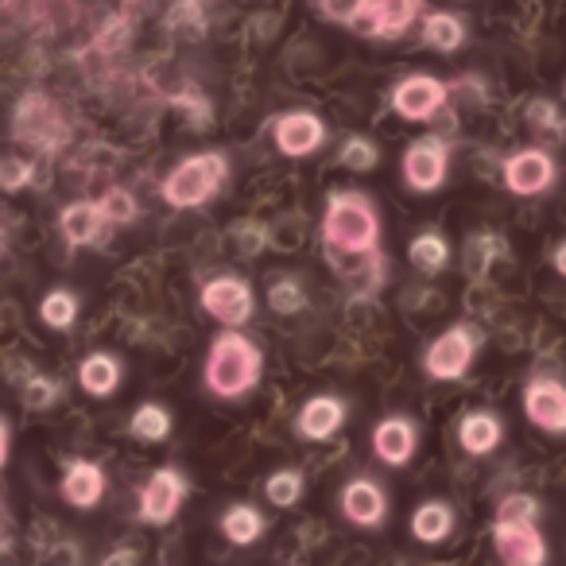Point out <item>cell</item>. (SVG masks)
<instances>
[{
  "label": "cell",
  "instance_id": "6",
  "mask_svg": "<svg viewBox=\"0 0 566 566\" xmlns=\"http://www.w3.org/2000/svg\"><path fill=\"white\" fill-rule=\"evenodd\" d=\"M419 12H423V0H357L349 28L365 40H400Z\"/></svg>",
  "mask_w": 566,
  "mask_h": 566
},
{
  "label": "cell",
  "instance_id": "32",
  "mask_svg": "<svg viewBox=\"0 0 566 566\" xmlns=\"http://www.w3.org/2000/svg\"><path fill=\"white\" fill-rule=\"evenodd\" d=\"M97 206H102V218L113 221V226H128V221H136V213H140L136 198L128 195V190H120V187H113Z\"/></svg>",
  "mask_w": 566,
  "mask_h": 566
},
{
  "label": "cell",
  "instance_id": "37",
  "mask_svg": "<svg viewBox=\"0 0 566 566\" xmlns=\"http://www.w3.org/2000/svg\"><path fill=\"white\" fill-rule=\"evenodd\" d=\"M318 9H323L331 20L349 24V20H354V12H357V0H318Z\"/></svg>",
  "mask_w": 566,
  "mask_h": 566
},
{
  "label": "cell",
  "instance_id": "1",
  "mask_svg": "<svg viewBox=\"0 0 566 566\" xmlns=\"http://www.w3.org/2000/svg\"><path fill=\"white\" fill-rule=\"evenodd\" d=\"M323 241L346 256L380 252V218L373 198L361 190H334L323 213Z\"/></svg>",
  "mask_w": 566,
  "mask_h": 566
},
{
  "label": "cell",
  "instance_id": "21",
  "mask_svg": "<svg viewBox=\"0 0 566 566\" xmlns=\"http://www.w3.org/2000/svg\"><path fill=\"white\" fill-rule=\"evenodd\" d=\"M63 226V237L71 244H90L97 241V233L105 229V218H102V206L97 202H71L59 218Z\"/></svg>",
  "mask_w": 566,
  "mask_h": 566
},
{
  "label": "cell",
  "instance_id": "29",
  "mask_svg": "<svg viewBox=\"0 0 566 566\" xmlns=\"http://www.w3.org/2000/svg\"><path fill=\"white\" fill-rule=\"evenodd\" d=\"M338 164L346 167V171H354V175H365V171H373V167L380 164V151H377V144H373L369 136H349V140L342 144V151H338Z\"/></svg>",
  "mask_w": 566,
  "mask_h": 566
},
{
  "label": "cell",
  "instance_id": "15",
  "mask_svg": "<svg viewBox=\"0 0 566 566\" xmlns=\"http://www.w3.org/2000/svg\"><path fill=\"white\" fill-rule=\"evenodd\" d=\"M416 450H419V427L408 416H385L373 427V454H377V462L403 470L416 458Z\"/></svg>",
  "mask_w": 566,
  "mask_h": 566
},
{
  "label": "cell",
  "instance_id": "17",
  "mask_svg": "<svg viewBox=\"0 0 566 566\" xmlns=\"http://www.w3.org/2000/svg\"><path fill=\"white\" fill-rule=\"evenodd\" d=\"M504 442V423L496 411H465L462 423H458V447L470 458H489L496 454V447Z\"/></svg>",
  "mask_w": 566,
  "mask_h": 566
},
{
  "label": "cell",
  "instance_id": "16",
  "mask_svg": "<svg viewBox=\"0 0 566 566\" xmlns=\"http://www.w3.org/2000/svg\"><path fill=\"white\" fill-rule=\"evenodd\" d=\"M346 419H349V403L342 400V396H331V392L311 396L300 408V416H295V431L307 442H326L346 427Z\"/></svg>",
  "mask_w": 566,
  "mask_h": 566
},
{
  "label": "cell",
  "instance_id": "35",
  "mask_svg": "<svg viewBox=\"0 0 566 566\" xmlns=\"http://www.w3.org/2000/svg\"><path fill=\"white\" fill-rule=\"evenodd\" d=\"M527 125L539 128V133H563V117H558V109L547 102V97H539V102L527 105Z\"/></svg>",
  "mask_w": 566,
  "mask_h": 566
},
{
  "label": "cell",
  "instance_id": "18",
  "mask_svg": "<svg viewBox=\"0 0 566 566\" xmlns=\"http://www.w3.org/2000/svg\"><path fill=\"white\" fill-rule=\"evenodd\" d=\"M408 527H411V539L434 547V543H447L450 535H454L458 512H454V504H450V501H442V496H431V501L416 504Z\"/></svg>",
  "mask_w": 566,
  "mask_h": 566
},
{
  "label": "cell",
  "instance_id": "27",
  "mask_svg": "<svg viewBox=\"0 0 566 566\" xmlns=\"http://www.w3.org/2000/svg\"><path fill=\"white\" fill-rule=\"evenodd\" d=\"M128 431L140 442H164L171 434V411L159 408V403H140L128 419Z\"/></svg>",
  "mask_w": 566,
  "mask_h": 566
},
{
  "label": "cell",
  "instance_id": "20",
  "mask_svg": "<svg viewBox=\"0 0 566 566\" xmlns=\"http://www.w3.org/2000/svg\"><path fill=\"white\" fill-rule=\"evenodd\" d=\"M105 496V470L97 462H71L63 478V501L74 509H94Z\"/></svg>",
  "mask_w": 566,
  "mask_h": 566
},
{
  "label": "cell",
  "instance_id": "10",
  "mask_svg": "<svg viewBox=\"0 0 566 566\" xmlns=\"http://www.w3.org/2000/svg\"><path fill=\"white\" fill-rule=\"evenodd\" d=\"M187 493H190V485H187V478H182V470H175V465H159V470L151 473L140 489V520L151 527L171 524V520L179 516Z\"/></svg>",
  "mask_w": 566,
  "mask_h": 566
},
{
  "label": "cell",
  "instance_id": "12",
  "mask_svg": "<svg viewBox=\"0 0 566 566\" xmlns=\"http://www.w3.org/2000/svg\"><path fill=\"white\" fill-rule=\"evenodd\" d=\"M450 90L434 74H408L392 86V113L403 120H431L447 105Z\"/></svg>",
  "mask_w": 566,
  "mask_h": 566
},
{
  "label": "cell",
  "instance_id": "8",
  "mask_svg": "<svg viewBox=\"0 0 566 566\" xmlns=\"http://www.w3.org/2000/svg\"><path fill=\"white\" fill-rule=\"evenodd\" d=\"M338 509H342V516H346V524L361 527V532H377V527L388 524L392 504H388V493L377 478L357 473V478H349L346 485H342Z\"/></svg>",
  "mask_w": 566,
  "mask_h": 566
},
{
  "label": "cell",
  "instance_id": "13",
  "mask_svg": "<svg viewBox=\"0 0 566 566\" xmlns=\"http://www.w3.org/2000/svg\"><path fill=\"white\" fill-rule=\"evenodd\" d=\"M272 140L287 159H307L326 144V125H323V117L311 109L280 113L272 125Z\"/></svg>",
  "mask_w": 566,
  "mask_h": 566
},
{
  "label": "cell",
  "instance_id": "28",
  "mask_svg": "<svg viewBox=\"0 0 566 566\" xmlns=\"http://www.w3.org/2000/svg\"><path fill=\"white\" fill-rule=\"evenodd\" d=\"M268 307H272L275 315H300V311L307 307L303 283L295 280V275H275V280L268 283Z\"/></svg>",
  "mask_w": 566,
  "mask_h": 566
},
{
  "label": "cell",
  "instance_id": "40",
  "mask_svg": "<svg viewBox=\"0 0 566 566\" xmlns=\"http://www.w3.org/2000/svg\"><path fill=\"white\" fill-rule=\"evenodd\" d=\"M4 458H9V427L0 423V465H4Z\"/></svg>",
  "mask_w": 566,
  "mask_h": 566
},
{
  "label": "cell",
  "instance_id": "5",
  "mask_svg": "<svg viewBox=\"0 0 566 566\" xmlns=\"http://www.w3.org/2000/svg\"><path fill=\"white\" fill-rule=\"evenodd\" d=\"M202 307L226 331H241L256 315V292L244 275H213V280L202 283Z\"/></svg>",
  "mask_w": 566,
  "mask_h": 566
},
{
  "label": "cell",
  "instance_id": "26",
  "mask_svg": "<svg viewBox=\"0 0 566 566\" xmlns=\"http://www.w3.org/2000/svg\"><path fill=\"white\" fill-rule=\"evenodd\" d=\"M303 493H307V478H303V470L283 465V470L268 473L264 496H268V504H272V509H295V504L303 501Z\"/></svg>",
  "mask_w": 566,
  "mask_h": 566
},
{
  "label": "cell",
  "instance_id": "36",
  "mask_svg": "<svg viewBox=\"0 0 566 566\" xmlns=\"http://www.w3.org/2000/svg\"><path fill=\"white\" fill-rule=\"evenodd\" d=\"M264 226H256V221H244V226H237V241H241V252L244 256H256L260 249H264Z\"/></svg>",
  "mask_w": 566,
  "mask_h": 566
},
{
  "label": "cell",
  "instance_id": "41",
  "mask_svg": "<svg viewBox=\"0 0 566 566\" xmlns=\"http://www.w3.org/2000/svg\"><path fill=\"white\" fill-rule=\"evenodd\" d=\"M563 94H566V86H563Z\"/></svg>",
  "mask_w": 566,
  "mask_h": 566
},
{
  "label": "cell",
  "instance_id": "14",
  "mask_svg": "<svg viewBox=\"0 0 566 566\" xmlns=\"http://www.w3.org/2000/svg\"><path fill=\"white\" fill-rule=\"evenodd\" d=\"M493 547L504 566H547V539H543L539 524L493 520Z\"/></svg>",
  "mask_w": 566,
  "mask_h": 566
},
{
  "label": "cell",
  "instance_id": "38",
  "mask_svg": "<svg viewBox=\"0 0 566 566\" xmlns=\"http://www.w3.org/2000/svg\"><path fill=\"white\" fill-rule=\"evenodd\" d=\"M102 566H140V555H136L133 547H120V551H113Z\"/></svg>",
  "mask_w": 566,
  "mask_h": 566
},
{
  "label": "cell",
  "instance_id": "7",
  "mask_svg": "<svg viewBox=\"0 0 566 566\" xmlns=\"http://www.w3.org/2000/svg\"><path fill=\"white\" fill-rule=\"evenodd\" d=\"M403 182H408L416 195H434L442 190L450 175V144L442 136H419L403 151Z\"/></svg>",
  "mask_w": 566,
  "mask_h": 566
},
{
  "label": "cell",
  "instance_id": "9",
  "mask_svg": "<svg viewBox=\"0 0 566 566\" xmlns=\"http://www.w3.org/2000/svg\"><path fill=\"white\" fill-rule=\"evenodd\" d=\"M501 179L516 198H535V195H547V190L555 187L558 164L547 148H520L504 159Z\"/></svg>",
  "mask_w": 566,
  "mask_h": 566
},
{
  "label": "cell",
  "instance_id": "22",
  "mask_svg": "<svg viewBox=\"0 0 566 566\" xmlns=\"http://www.w3.org/2000/svg\"><path fill=\"white\" fill-rule=\"evenodd\" d=\"M423 40H427V48L450 55V51L465 48V20L454 17V12H427L423 17Z\"/></svg>",
  "mask_w": 566,
  "mask_h": 566
},
{
  "label": "cell",
  "instance_id": "19",
  "mask_svg": "<svg viewBox=\"0 0 566 566\" xmlns=\"http://www.w3.org/2000/svg\"><path fill=\"white\" fill-rule=\"evenodd\" d=\"M218 527H221V535L233 543V547H252V543L264 539L268 520H264V512H260L256 504L237 501V504H229V509L221 512Z\"/></svg>",
  "mask_w": 566,
  "mask_h": 566
},
{
  "label": "cell",
  "instance_id": "33",
  "mask_svg": "<svg viewBox=\"0 0 566 566\" xmlns=\"http://www.w3.org/2000/svg\"><path fill=\"white\" fill-rule=\"evenodd\" d=\"M59 392H63V388H59V380H51V377H32L24 385V403L32 411H43V408H51V403L59 400Z\"/></svg>",
  "mask_w": 566,
  "mask_h": 566
},
{
  "label": "cell",
  "instance_id": "23",
  "mask_svg": "<svg viewBox=\"0 0 566 566\" xmlns=\"http://www.w3.org/2000/svg\"><path fill=\"white\" fill-rule=\"evenodd\" d=\"M78 385L86 388L90 396H113L120 385V361L109 354H90L78 369Z\"/></svg>",
  "mask_w": 566,
  "mask_h": 566
},
{
  "label": "cell",
  "instance_id": "24",
  "mask_svg": "<svg viewBox=\"0 0 566 566\" xmlns=\"http://www.w3.org/2000/svg\"><path fill=\"white\" fill-rule=\"evenodd\" d=\"M408 256H411V264H416L419 272L434 275V272H442V268L450 264V241L439 233V229H423V233L411 237Z\"/></svg>",
  "mask_w": 566,
  "mask_h": 566
},
{
  "label": "cell",
  "instance_id": "31",
  "mask_svg": "<svg viewBox=\"0 0 566 566\" xmlns=\"http://www.w3.org/2000/svg\"><path fill=\"white\" fill-rule=\"evenodd\" d=\"M40 315H43V323H48V326H55V331H66V326L78 318V300H74L71 292H51L48 300H43Z\"/></svg>",
  "mask_w": 566,
  "mask_h": 566
},
{
  "label": "cell",
  "instance_id": "11",
  "mask_svg": "<svg viewBox=\"0 0 566 566\" xmlns=\"http://www.w3.org/2000/svg\"><path fill=\"white\" fill-rule=\"evenodd\" d=\"M524 416L547 434H566V385L551 373H539L524 385Z\"/></svg>",
  "mask_w": 566,
  "mask_h": 566
},
{
  "label": "cell",
  "instance_id": "4",
  "mask_svg": "<svg viewBox=\"0 0 566 566\" xmlns=\"http://www.w3.org/2000/svg\"><path fill=\"white\" fill-rule=\"evenodd\" d=\"M481 349V331L470 323H454L439 334V338L427 346L423 354V373L439 385H454L470 373L473 357Z\"/></svg>",
  "mask_w": 566,
  "mask_h": 566
},
{
  "label": "cell",
  "instance_id": "39",
  "mask_svg": "<svg viewBox=\"0 0 566 566\" xmlns=\"http://www.w3.org/2000/svg\"><path fill=\"white\" fill-rule=\"evenodd\" d=\"M551 260H555V272H558V275H566V241L558 244L555 256H551Z\"/></svg>",
  "mask_w": 566,
  "mask_h": 566
},
{
  "label": "cell",
  "instance_id": "30",
  "mask_svg": "<svg viewBox=\"0 0 566 566\" xmlns=\"http://www.w3.org/2000/svg\"><path fill=\"white\" fill-rule=\"evenodd\" d=\"M543 504L532 493H509L496 504V520H509V524H539Z\"/></svg>",
  "mask_w": 566,
  "mask_h": 566
},
{
  "label": "cell",
  "instance_id": "25",
  "mask_svg": "<svg viewBox=\"0 0 566 566\" xmlns=\"http://www.w3.org/2000/svg\"><path fill=\"white\" fill-rule=\"evenodd\" d=\"M20 125H17V133H20V140H32V144H40L43 136H40V128H51L55 136H63V125L55 120V109H51V102L48 97H40V94H32V97H24L20 102Z\"/></svg>",
  "mask_w": 566,
  "mask_h": 566
},
{
  "label": "cell",
  "instance_id": "3",
  "mask_svg": "<svg viewBox=\"0 0 566 566\" xmlns=\"http://www.w3.org/2000/svg\"><path fill=\"white\" fill-rule=\"evenodd\" d=\"M229 171H233V164H229L226 151H198V156H187L182 164H175V171L164 179L159 195L175 210H195V206H206L210 198H218Z\"/></svg>",
  "mask_w": 566,
  "mask_h": 566
},
{
  "label": "cell",
  "instance_id": "2",
  "mask_svg": "<svg viewBox=\"0 0 566 566\" xmlns=\"http://www.w3.org/2000/svg\"><path fill=\"white\" fill-rule=\"evenodd\" d=\"M264 377V354L252 338L241 331H226L213 338L210 354H206V388L221 400H241Z\"/></svg>",
  "mask_w": 566,
  "mask_h": 566
},
{
  "label": "cell",
  "instance_id": "34",
  "mask_svg": "<svg viewBox=\"0 0 566 566\" xmlns=\"http://www.w3.org/2000/svg\"><path fill=\"white\" fill-rule=\"evenodd\" d=\"M32 182V164L20 156H4L0 159V190H20Z\"/></svg>",
  "mask_w": 566,
  "mask_h": 566
}]
</instances>
